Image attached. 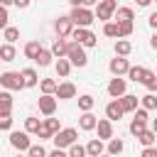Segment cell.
Returning <instances> with one entry per match:
<instances>
[{
    "label": "cell",
    "mask_w": 157,
    "mask_h": 157,
    "mask_svg": "<svg viewBox=\"0 0 157 157\" xmlns=\"http://www.w3.org/2000/svg\"><path fill=\"white\" fill-rule=\"evenodd\" d=\"M145 128H147V120H140V118H132V120H130V135H132V137H137Z\"/></svg>",
    "instance_id": "4dcf8cb0"
},
{
    "label": "cell",
    "mask_w": 157,
    "mask_h": 157,
    "mask_svg": "<svg viewBox=\"0 0 157 157\" xmlns=\"http://www.w3.org/2000/svg\"><path fill=\"white\" fill-rule=\"evenodd\" d=\"M20 76H22V83H25V88H34V86L39 83V76H37V71H34L32 66L22 69V71H20Z\"/></svg>",
    "instance_id": "2e32d148"
},
{
    "label": "cell",
    "mask_w": 157,
    "mask_h": 157,
    "mask_svg": "<svg viewBox=\"0 0 157 157\" xmlns=\"http://www.w3.org/2000/svg\"><path fill=\"white\" fill-rule=\"evenodd\" d=\"M10 113H12V93L0 91V115H10Z\"/></svg>",
    "instance_id": "7402d4cb"
},
{
    "label": "cell",
    "mask_w": 157,
    "mask_h": 157,
    "mask_svg": "<svg viewBox=\"0 0 157 157\" xmlns=\"http://www.w3.org/2000/svg\"><path fill=\"white\" fill-rule=\"evenodd\" d=\"M150 47H152V49L157 47V34H152V37H150Z\"/></svg>",
    "instance_id": "f907efd6"
},
{
    "label": "cell",
    "mask_w": 157,
    "mask_h": 157,
    "mask_svg": "<svg viewBox=\"0 0 157 157\" xmlns=\"http://www.w3.org/2000/svg\"><path fill=\"white\" fill-rule=\"evenodd\" d=\"M39 49H42V44H39L37 39H32V42H27V44H25V56H27V59H34Z\"/></svg>",
    "instance_id": "1f68e13d"
},
{
    "label": "cell",
    "mask_w": 157,
    "mask_h": 157,
    "mask_svg": "<svg viewBox=\"0 0 157 157\" xmlns=\"http://www.w3.org/2000/svg\"><path fill=\"white\" fill-rule=\"evenodd\" d=\"M27 157H47V150L42 145H29L27 147Z\"/></svg>",
    "instance_id": "ab89813d"
},
{
    "label": "cell",
    "mask_w": 157,
    "mask_h": 157,
    "mask_svg": "<svg viewBox=\"0 0 157 157\" xmlns=\"http://www.w3.org/2000/svg\"><path fill=\"white\" fill-rule=\"evenodd\" d=\"M66 47H69V39H64V37H56L49 52H52V56H54V59H59V56H66Z\"/></svg>",
    "instance_id": "ac0fdd59"
},
{
    "label": "cell",
    "mask_w": 157,
    "mask_h": 157,
    "mask_svg": "<svg viewBox=\"0 0 157 157\" xmlns=\"http://www.w3.org/2000/svg\"><path fill=\"white\" fill-rule=\"evenodd\" d=\"M93 105H96V98H93L91 93H83V96H78V108H81V113L91 110Z\"/></svg>",
    "instance_id": "f546056e"
},
{
    "label": "cell",
    "mask_w": 157,
    "mask_h": 157,
    "mask_svg": "<svg viewBox=\"0 0 157 157\" xmlns=\"http://www.w3.org/2000/svg\"><path fill=\"white\" fill-rule=\"evenodd\" d=\"M123 93H128V83H125V78H120V76L110 78V83H108V96H110V98H120Z\"/></svg>",
    "instance_id": "8fae6325"
},
{
    "label": "cell",
    "mask_w": 157,
    "mask_h": 157,
    "mask_svg": "<svg viewBox=\"0 0 157 157\" xmlns=\"http://www.w3.org/2000/svg\"><path fill=\"white\" fill-rule=\"evenodd\" d=\"M0 86L5 91H20V88H25L20 71H2L0 74Z\"/></svg>",
    "instance_id": "8992f818"
},
{
    "label": "cell",
    "mask_w": 157,
    "mask_h": 157,
    "mask_svg": "<svg viewBox=\"0 0 157 157\" xmlns=\"http://www.w3.org/2000/svg\"><path fill=\"white\" fill-rule=\"evenodd\" d=\"M52 59H54V56H52V52L42 47V49L37 52V56H34L32 61H34V64H39V66H49V64H52Z\"/></svg>",
    "instance_id": "484cf974"
},
{
    "label": "cell",
    "mask_w": 157,
    "mask_h": 157,
    "mask_svg": "<svg viewBox=\"0 0 157 157\" xmlns=\"http://www.w3.org/2000/svg\"><path fill=\"white\" fill-rule=\"evenodd\" d=\"M128 78L130 81H135V83H142L145 78H147V74H150V69H145V66H128Z\"/></svg>",
    "instance_id": "9a60e30c"
},
{
    "label": "cell",
    "mask_w": 157,
    "mask_h": 157,
    "mask_svg": "<svg viewBox=\"0 0 157 157\" xmlns=\"http://www.w3.org/2000/svg\"><path fill=\"white\" fill-rule=\"evenodd\" d=\"M54 29H56V37H64V39H69V34H71V29H74V22L69 20V15H64V17H56V22H54Z\"/></svg>",
    "instance_id": "30bf717a"
},
{
    "label": "cell",
    "mask_w": 157,
    "mask_h": 157,
    "mask_svg": "<svg viewBox=\"0 0 157 157\" xmlns=\"http://www.w3.org/2000/svg\"><path fill=\"white\" fill-rule=\"evenodd\" d=\"M147 25H150L152 29H157V12H150V17H147Z\"/></svg>",
    "instance_id": "bcb514c9"
},
{
    "label": "cell",
    "mask_w": 157,
    "mask_h": 157,
    "mask_svg": "<svg viewBox=\"0 0 157 157\" xmlns=\"http://www.w3.org/2000/svg\"><path fill=\"white\" fill-rule=\"evenodd\" d=\"M15 56H17V52H15V44H2L0 47V61H15Z\"/></svg>",
    "instance_id": "4316f807"
},
{
    "label": "cell",
    "mask_w": 157,
    "mask_h": 157,
    "mask_svg": "<svg viewBox=\"0 0 157 157\" xmlns=\"http://www.w3.org/2000/svg\"><path fill=\"white\" fill-rule=\"evenodd\" d=\"M115 25H118V39H125V37H130V34H132V29H135L132 20H118Z\"/></svg>",
    "instance_id": "603a6c76"
},
{
    "label": "cell",
    "mask_w": 157,
    "mask_h": 157,
    "mask_svg": "<svg viewBox=\"0 0 157 157\" xmlns=\"http://www.w3.org/2000/svg\"><path fill=\"white\" fill-rule=\"evenodd\" d=\"M137 140H140V145H142V147H152V145L157 142V130H150V128H145V130L137 135Z\"/></svg>",
    "instance_id": "44dd1931"
},
{
    "label": "cell",
    "mask_w": 157,
    "mask_h": 157,
    "mask_svg": "<svg viewBox=\"0 0 157 157\" xmlns=\"http://www.w3.org/2000/svg\"><path fill=\"white\" fill-rule=\"evenodd\" d=\"M47 157H66V150H59V147H54V150H52Z\"/></svg>",
    "instance_id": "c3c4849f"
},
{
    "label": "cell",
    "mask_w": 157,
    "mask_h": 157,
    "mask_svg": "<svg viewBox=\"0 0 157 157\" xmlns=\"http://www.w3.org/2000/svg\"><path fill=\"white\" fill-rule=\"evenodd\" d=\"M54 69H56V76H61V78H66V76L71 74V64H69L66 56H59L56 64H54Z\"/></svg>",
    "instance_id": "cb8c5ba5"
},
{
    "label": "cell",
    "mask_w": 157,
    "mask_h": 157,
    "mask_svg": "<svg viewBox=\"0 0 157 157\" xmlns=\"http://www.w3.org/2000/svg\"><path fill=\"white\" fill-rule=\"evenodd\" d=\"M7 20H10V12H7V7H2V5H0V29H5V27H7Z\"/></svg>",
    "instance_id": "7bdbcfd3"
},
{
    "label": "cell",
    "mask_w": 157,
    "mask_h": 157,
    "mask_svg": "<svg viewBox=\"0 0 157 157\" xmlns=\"http://www.w3.org/2000/svg\"><path fill=\"white\" fill-rule=\"evenodd\" d=\"M0 5H2V7H10V5H12V0H0Z\"/></svg>",
    "instance_id": "f5cc1de1"
},
{
    "label": "cell",
    "mask_w": 157,
    "mask_h": 157,
    "mask_svg": "<svg viewBox=\"0 0 157 157\" xmlns=\"http://www.w3.org/2000/svg\"><path fill=\"white\" fill-rule=\"evenodd\" d=\"M93 130H98V140H110L113 137V123L108 120V118H101V120H96V128Z\"/></svg>",
    "instance_id": "7c38bea8"
},
{
    "label": "cell",
    "mask_w": 157,
    "mask_h": 157,
    "mask_svg": "<svg viewBox=\"0 0 157 157\" xmlns=\"http://www.w3.org/2000/svg\"><path fill=\"white\" fill-rule=\"evenodd\" d=\"M118 103H120V108H123V113H132V110L137 108V103H140V98H137V96H132V93H123V96L118 98Z\"/></svg>",
    "instance_id": "5bb4252c"
},
{
    "label": "cell",
    "mask_w": 157,
    "mask_h": 157,
    "mask_svg": "<svg viewBox=\"0 0 157 157\" xmlns=\"http://www.w3.org/2000/svg\"><path fill=\"white\" fill-rule=\"evenodd\" d=\"M125 113H123V108H120V103H118V98H113L108 105H105V118L113 123V120H120Z\"/></svg>",
    "instance_id": "e0dca14e"
},
{
    "label": "cell",
    "mask_w": 157,
    "mask_h": 157,
    "mask_svg": "<svg viewBox=\"0 0 157 157\" xmlns=\"http://www.w3.org/2000/svg\"><path fill=\"white\" fill-rule=\"evenodd\" d=\"M37 105H39V113H42V115H54V113H56V98H54V96L42 93L39 101H37Z\"/></svg>",
    "instance_id": "9c48e42d"
},
{
    "label": "cell",
    "mask_w": 157,
    "mask_h": 157,
    "mask_svg": "<svg viewBox=\"0 0 157 157\" xmlns=\"http://www.w3.org/2000/svg\"><path fill=\"white\" fill-rule=\"evenodd\" d=\"M118 20H135V12H132V7H115V12H113ZM115 20V22H118Z\"/></svg>",
    "instance_id": "d590c367"
},
{
    "label": "cell",
    "mask_w": 157,
    "mask_h": 157,
    "mask_svg": "<svg viewBox=\"0 0 157 157\" xmlns=\"http://www.w3.org/2000/svg\"><path fill=\"white\" fill-rule=\"evenodd\" d=\"M135 2H137V5H140V7H147V5H150V2H152V0H135Z\"/></svg>",
    "instance_id": "816d5d0a"
},
{
    "label": "cell",
    "mask_w": 157,
    "mask_h": 157,
    "mask_svg": "<svg viewBox=\"0 0 157 157\" xmlns=\"http://www.w3.org/2000/svg\"><path fill=\"white\" fill-rule=\"evenodd\" d=\"M42 125H44V128H47V130H49L52 135H54L56 130H61V123H59V118H52V115H47Z\"/></svg>",
    "instance_id": "74e56055"
},
{
    "label": "cell",
    "mask_w": 157,
    "mask_h": 157,
    "mask_svg": "<svg viewBox=\"0 0 157 157\" xmlns=\"http://www.w3.org/2000/svg\"><path fill=\"white\" fill-rule=\"evenodd\" d=\"M66 59H69V64H71V66H78V69H83V66L88 64L86 49H83L81 44H76L74 39H71V42H69V47H66Z\"/></svg>",
    "instance_id": "7a4b0ae2"
},
{
    "label": "cell",
    "mask_w": 157,
    "mask_h": 157,
    "mask_svg": "<svg viewBox=\"0 0 157 157\" xmlns=\"http://www.w3.org/2000/svg\"><path fill=\"white\" fill-rule=\"evenodd\" d=\"M39 118H34V115H29V118H25V132H29V135H34L37 132V128H39Z\"/></svg>",
    "instance_id": "8d00e7d4"
},
{
    "label": "cell",
    "mask_w": 157,
    "mask_h": 157,
    "mask_svg": "<svg viewBox=\"0 0 157 157\" xmlns=\"http://www.w3.org/2000/svg\"><path fill=\"white\" fill-rule=\"evenodd\" d=\"M0 130H12V118L10 115H0Z\"/></svg>",
    "instance_id": "ee69618b"
},
{
    "label": "cell",
    "mask_w": 157,
    "mask_h": 157,
    "mask_svg": "<svg viewBox=\"0 0 157 157\" xmlns=\"http://www.w3.org/2000/svg\"><path fill=\"white\" fill-rule=\"evenodd\" d=\"M105 142H108V147H105V152H108L110 157H115V155H120V152H123V147H125L120 137H110V140H105Z\"/></svg>",
    "instance_id": "d4e9b609"
},
{
    "label": "cell",
    "mask_w": 157,
    "mask_h": 157,
    "mask_svg": "<svg viewBox=\"0 0 157 157\" xmlns=\"http://www.w3.org/2000/svg\"><path fill=\"white\" fill-rule=\"evenodd\" d=\"M105 152V145H103V140H98V137H93L88 145H86V157H98V155H103Z\"/></svg>",
    "instance_id": "ffe728a7"
},
{
    "label": "cell",
    "mask_w": 157,
    "mask_h": 157,
    "mask_svg": "<svg viewBox=\"0 0 157 157\" xmlns=\"http://www.w3.org/2000/svg\"><path fill=\"white\" fill-rule=\"evenodd\" d=\"M69 2H71V7H78V5L86 7V0H69Z\"/></svg>",
    "instance_id": "681fc988"
},
{
    "label": "cell",
    "mask_w": 157,
    "mask_h": 157,
    "mask_svg": "<svg viewBox=\"0 0 157 157\" xmlns=\"http://www.w3.org/2000/svg\"><path fill=\"white\" fill-rule=\"evenodd\" d=\"M69 37H71L76 44H81L83 49H86V47H96V44H98V37H96L88 27H74Z\"/></svg>",
    "instance_id": "277c9868"
},
{
    "label": "cell",
    "mask_w": 157,
    "mask_h": 157,
    "mask_svg": "<svg viewBox=\"0 0 157 157\" xmlns=\"http://www.w3.org/2000/svg\"><path fill=\"white\" fill-rule=\"evenodd\" d=\"M140 157H157V147L152 145V147H142V155Z\"/></svg>",
    "instance_id": "f6af8a7d"
},
{
    "label": "cell",
    "mask_w": 157,
    "mask_h": 157,
    "mask_svg": "<svg viewBox=\"0 0 157 157\" xmlns=\"http://www.w3.org/2000/svg\"><path fill=\"white\" fill-rule=\"evenodd\" d=\"M34 135H37L39 140H52V132H49V130H47L42 123H39V128H37V132H34Z\"/></svg>",
    "instance_id": "b9f144b4"
},
{
    "label": "cell",
    "mask_w": 157,
    "mask_h": 157,
    "mask_svg": "<svg viewBox=\"0 0 157 157\" xmlns=\"http://www.w3.org/2000/svg\"><path fill=\"white\" fill-rule=\"evenodd\" d=\"M128 66H130V61H128L125 56H115V59H110V64H108V69H110L113 76H123V74L128 71Z\"/></svg>",
    "instance_id": "4fadbf2b"
},
{
    "label": "cell",
    "mask_w": 157,
    "mask_h": 157,
    "mask_svg": "<svg viewBox=\"0 0 157 157\" xmlns=\"http://www.w3.org/2000/svg\"><path fill=\"white\" fill-rule=\"evenodd\" d=\"M98 157H110V155H108V152H103V155H98Z\"/></svg>",
    "instance_id": "11a10c76"
},
{
    "label": "cell",
    "mask_w": 157,
    "mask_h": 157,
    "mask_svg": "<svg viewBox=\"0 0 157 157\" xmlns=\"http://www.w3.org/2000/svg\"><path fill=\"white\" fill-rule=\"evenodd\" d=\"M69 20L74 22V27H91V25L96 22V17H93V10H88V7H83V5H78V7H71V12H69Z\"/></svg>",
    "instance_id": "6da1fadb"
},
{
    "label": "cell",
    "mask_w": 157,
    "mask_h": 157,
    "mask_svg": "<svg viewBox=\"0 0 157 157\" xmlns=\"http://www.w3.org/2000/svg\"><path fill=\"white\" fill-rule=\"evenodd\" d=\"M142 83L147 86V91H150V93H155V91H157V74H155V71H150V74H147V78H145Z\"/></svg>",
    "instance_id": "f35d334b"
},
{
    "label": "cell",
    "mask_w": 157,
    "mask_h": 157,
    "mask_svg": "<svg viewBox=\"0 0 157 157\" xmlns=\"http://www.w3.org/2000/svg\"><path fill=\"white\" fill-rule=\"evenodd\" d=\"M29 2H32V0H12V5H15V7H20V10L29 7Z\"/></svg>",
    "instance_id": "7dc6e473"
},
{
    "label": "cell",
    "mask_w": 157,
    "mask_h": 157,
    "mask_svg": "<svg viewBox=\"0 0 157 157\" xmlns=\"http://www.w3.org/2000/svg\"><path fill=\"white\" fill-rule=\"evenodd\" d=\"M2 37H5L7 44H15V42L20 39V27H10V25H7V27L2 29Z\"/></svg>",
    "instance_id": "83f0119b"
},
{
    "label": "cell",
    "mask_w": 157,
    "mask_h": 157,
    "mask_svg": "<svg viewBox=\"0 0 157 157\" xmlns=\"http://www.w3.org/2000/svg\"><path fill=\"white\" fill-rule=\"evenodd\" d=\"M10 145L17 150V152H27V147L32 145V140H29V132H20V130H12L10 132Z\"/></svg>",
    "instance_id": "52a82bcc"
},
{
    "label": "cell",
    "mask_w": 157,
    "mask_h": 157,
    "mask_svg": "<svg viewBox=\"0 0 157 157\" xmlns=\"http://www.w3.org/2000/svg\"><path fill=\"white\" fill-rule=\"evenodd\" d=\"M15 157H27V155H22V152H20V155H15Z\"/></svg>",
    "instance_id": "9f6ffc18"
},
{
    "label": "cell",
    "mask_w": 157,
    "mask_h": 157,
    "mask_svg": "<svg viewBox=\"0 0 157 157\" xmlns=\"http://www.w3.org/2000/svg\"><path fill=\"white\" fill-rule=\"evenodd\" d=\"M130 52H132V44L128 39H118L115 42V56H128Z\"/></svg>",
    "instance_id": "f1b7e54d"
},
{
    "label": "cell",
    "mask_w": 157,
    "mask_h": 157,
    "mask_svg": "<svg viewBox=\"0 0 157 157\" xmlns=\"http://www.w3.org/2000/svg\"><path fill=\"white\" fill-rule=\"evenodd\" d=\"M115 7H118V0H98V2H96V12H93V17L101 20V22H110Z\"/></svg>",
    "instance_id": "5b68a950"
},
{
    "label": "cell",
    "mask_w": 157,
    "mask_h": 157,
    "mask_svg": "<svg viewBox=\"0 0 157 157\" xmlns=\"http://www.w3.org/2000/svg\"><path fill=\"white\" fill-rule=\"evenodd\" d=\"M76 137H78V130H76V128H61V130H56V132L52 135L54 147H59V150H66L69 145H74Z\"/></svg>",
    "instance_id": "3957f363"
},
{
    "label": "cell",
    "mask_w": 157,
    "mask_h": 157,
    "mask_svg": "<svg viewBox=\"0 0 157 157\" xmlns=\"http://www.w3.org/2000/svg\"><path fill=\"white\" fill-rule=\"evenodd\" d=\"M39 88H42V93L54 96V91H56V81H54V78H42V81H39Z\"/></svg>",
    "instance_id": "d6a6232c"
},
{
    "label": "cell",
    "mask_w": 157,
    "mask_h": 157,
    "mask_svg": "<svg viewBox=\"0 0 157 157\" xmlns=\"http://www.w3.org/2000/svg\"><path fill=\"white\" fill-rule=\"evenodd\" d=\"M54 98H59V101H69V98H76V86H74L71 81H61V83H56Z\"/></svg>",
    "instance_id": "ba28073f"
},
{
    "label": "cell",
    "mask_w": 157,
    "mask_h": 157,
    "mask_svg": "<svg viewBox=\"0 0 157 157\" xmlns=\"http://www.w3.org/2000/svg\"><path fill=\"white\" fill-rule=\"evenodd\" d=\"M140 103H142V108H145V110H155V108H157V96L147 91V96H142V98H140Z\"/></svg>",
    "instance_id": "836d02e7"
},
{
    "label": "cell",
    "mask_w": 157,
    "mask_h": 157,
    "mask_svg": "<svg viewBox=\"0 0 157 157\" xmlns=\"http://www.w3.org/2000/svg\"><path fill=\"white\" fill-rule=\"evenodd\" d=\"M66 157H86V147L78 145V142H74V145L66 147Z\"/></svg>",
    "instance_id": "e575fe53"
},
{
    "label": "cell",
    "mask_w": 157,
    "mask_h": 157,
    "mask_svg": "<svg viewBox=\"0 0 157 157\" xmlns=\"http://www.w3.org/2000/svg\"><path fill=\"white\" fill-rule=\"evenodd\" d=\"M96 2H98V0H86V7H88V5H96Z\"/></svg>",
    "instance_id": "db71d44e"
},
{
    "label": "cell",
    "mask_w": 157,
    "mask_h": 157,
    "mask_svg": "<svg viewBox=\"0 0 157 157\" xmlns=\"http://www.w3.org/2000/svg\"><path fill=\"white\" fill-rule=\"evenodd\" d=\"M103 34L118 39V25H115V22H103Z\"/></svg>",
    "instance_id": "60d3db41"
},
{
    "label": "cell",
    "mask_w": 157,
    "mask_h": 157,
    "mask_svg": "<svg viewBox=\"0 0 157 157\" xmlns=\"http://www.w3.org/2000/svg\"><path fill=\"white\" fill-rule=\"evenodd\" d=\"M96 120H98V118H96V115H93L91 110H86V113H83V115L78 118V128H81L83 132H91V130L96 128Z\"/></svg>",
    "instance_id": "d6986e66"
}]
</instances>
